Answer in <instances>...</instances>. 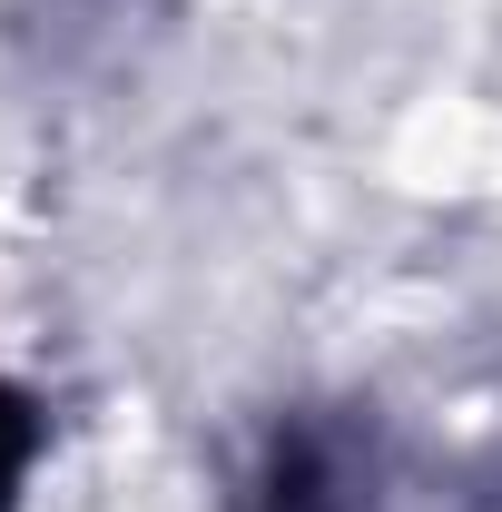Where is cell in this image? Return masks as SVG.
Masks as SVG:
<instances>
[{
  "label": "cell",
  "mask_w": 502,
  "mask_h": 512,
  "mask_svg": "<svg viewBox=\"0 0 502 512\" xmlns=\"http://www.w3.org/2000/svg\"><path fill=\"white\" fill-rule=\"evenodd\" d=\"M40 463H50V404L0 365V512H30Z\"/></svg>",
  "instance_id": "obj_2"
},
{
  "label": "cell",
  "mask_w": 502,
  "mask_h": 512,
  "mask_svg": "<svg viewBox=\"0 0 502 512\" xmlns=\"http://www.w3.org/2000/svg\"><path fill=\"white\" fill-rule=\"evenodd\" d=\"M483 512H502V483H493V503H483Z\"/></svg>",
  "instance_id": "obj_3"
},
{
  "label": "cell",
  "mask_w": 502,
  "mask_h": 512,
  "mask_svg": "<svg viewBox=\"0 0 502 512\" xmlns=\"http://www.w3.org/2000/svg\"><path fill=\"white\" fill-rule=\"evenodd\" d=\"M217 512H394V444L355 394H306L256 424Z\"/></svg>",
  "instance_id": "obj_1"
}]
</instances>
